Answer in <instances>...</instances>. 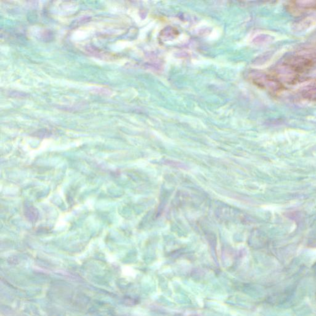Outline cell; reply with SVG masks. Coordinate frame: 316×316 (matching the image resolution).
I'll use <instances>...</instances> for the list:
<instances>
[{
	"instance_id": "6da1fadb",
	"label": "cell",
	"mask_w": 316,
	"mask_h": 316,
	"mask_svg": "<svg viewBox=\"0 0 316 316\" xmlns=\"http://www.w3.org/2000/svg\"><path fill=\"white\" fill-rule=\"evenodd\" d=\"M313 65V61L304 55H296L289 58L285 61L286 68L293 72H302L306 71Z\"/></svg>"
},
{
	"instance_id": "7a4b0ae2",
	"label": "cell",
	"mask_w": 316,
	"mask_h": 316,
	"mask_svg": "<svg viewBox=\"0 0 316 316\" xmlns=\"http://www.w3.org/2000/svg\"><path fill=\"white\" fill-rule=\"evenodd\" d=\"M290 10L292 14H301L304 11L315 10L316 9V1H297L293 2L289 6Z\"/></svg>"
},
{
	"instance_id": "3957f363",
	"label": "cell",
	"mask_w": 316,
	"mask_h": 316,
	"mask_svg": "<svg viewBox=\"0 0 316 316\" xmlns=\"http://www.w3.org/2000/svg\"><path fill=\"white\" fill-rule=\"evenodd\" d=\"M314 24V21L312 18L301 19L296 21L292 24L293 30L296 32H302L308 30Z\"/></svg>"
},
{
	"instance_id": "277c9868",
	"label": "cell",
	"mask_w": 316,
	"mask_h": 316,
	"mask_svg": "<svg viewBox=\"0 0 316 316\" xmlns=\"http://www.w3.org/2000/svg\"><path fill=\"white\" fill-rule=\"evenodd\" d=\"M303 96L306 100L316 101V88L307 90L303 93Z\"/></svg>"
}]
</instances>
